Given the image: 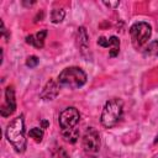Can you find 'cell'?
<instances>
[{
  "label": "cell",
  "mask_w": 158,
  "mask_h": 158,
  "mask_svg": "<svg viewBox=\"0 0 158 158\" xmlns=\"http://www.w3.org/2000/svg\"><path fill=\"white\" fill-rule=\"evenodd\" d=\"M6 138L14 146L15 151L22 153L26 149V138H25V125L23 115L15 117L6 128Z\"/></svg>",
  "instance_id": "6da1fadb"
},
{
  "label": "cell",
  "mask_w": 158,
  "mask_h": 158,
  "mask_svg": "<svg viewBox=\"0 0 158 158\" xmlns=\"http://www.w3.org/2000/svg\"><path fill=\"white\" fill-rule=\"evenodd\" d=\"M122 115H123V102L120 99L114 98L106 101L101 112L100 121L104 127L111 128L122 118Z\"/></svg>",
  "instance_id": "7a4b0ae2"
},
{
  "label": "cell",
  "mask_w": 158,
  "mask_h": 158,
  "mask_svg": "<svg viewBox=\"0 0 158 158\" xmlns=\"http://www.w3.org/2000/svg\"><path fill=\"white\" fill-rule=\"evenodd\" d=\"M58 83L59 85H63L70 89H78L86 83V74L79 67H69L63 69L59 73Z\"/></svg>",
  "instance_id": "3957f363"
},
{
  "label": "cell",
  "mask_w": 158,
  "mask_h": 158,
  "mask_svg": "<svg viewBox=\"0 0 158 158\" xmlns=\"http://www.w3.org/2000/svg\"><path fill=\"white\" fill-rule=\"evenodd\" d=\"M152 33V28L147 22H136L130 27V35L132 40V44L136 48H141L144 46Z\"/></svg>",
  "instance_id": "277c9868"
},
{
  "label": "cell",
  "mask_w": 158,
  "mask_h": 158,
  "mask_svg": "<svg viewBox=\"0 0 158 158\" xmlns=\"http://www.w3.org/2000/svg\"><path fill=\"white\" fill-rule=\"evenodd\" d=\"M81 144L84 152L90 157H96L100 149V136L94 127H88L83 135Z\"/></svg>",
  "instance_id": "5b68a950"
},
{
  "label": "cell",
  "mask_w": 158,
  "mask_h": 158,
  "mask_svg": "<svg viewBox=\"0 0 158 158\" xmlns=\"http://www.w3.org/2000/svg\"><path fill=\"white\" fill-rule=\"evenodd\" d=\"M80 114L75 107H67L59 114V126L62 130H69L75 127L79 122Z\"/></svg>",
  "instance_id": "8992f818"
},
{
  "label": "cell",
  "mask_w": 158,
  "mask_h": 158,
  "mask_svg": "<svg viewBox=\"0 0 158 158\" xmlns=\"http://www.w3.org/2000/svg\"><path fill=\"white\" fill-rule=\"evenodd\" d=\"M16 109V100H15V90L12 86H7L5 90V102L0 109L1 116L7 117L14 114Z\"/></svg>",
  "instance_id": "52a82bcc"
},
{
  "label": "cell",
  "mask_w": 158,
  "mask_h": 158,
  "mask_svg": "<svg viewBox=\"0 0 158 158\" xmlns=\"http://www.w3.org/2000/svg\"><path fill=\"white\" fill-rule=\"evenodd\" d=\"M58 93H59V85L54 80H49L43 88L41 93V98L43 100H53L58 95Z\"/></svg>",
  "instance_id": "ba28073f"
},
{
  "label": "cell",
  "mask_w": 158,
  "mask_h": 158,
  "mask_svg": "<svg viewBox=\"0 0 158 158\" xmlns=\"http://www.w3.org/2000/svg\"><path fill=\"white\" fill-rule=\"evenodd\" d=\"M47 36V30H41L35 35H30L26 37V42L28 44H32L36 48H42L44 43V38Z\"/></svg>",
  "instance_id": "9c48e42d"
},
{
  "label": "cell",
  "mask_w": 158,
  "mask_h": 158,
  "mask_svg": "<svg viewBox=\"0 0 158 158\" xmlns=\"http://www.w3.org/2000/svg\"><path fill=\"white\" fill-rule=\"evenodd\" d=\"M78 43H79V47L81 48L83 52L88 49V46H89V37H88L86 30H85L84 27H79V28H78Z\"/></svg>",
  "instance_id": "30bf717a"
},
{
  "label": "cell",
  "mask_w": 158,
  "mask_h": 158,
  "mask_svg": "<svg viewBox=\"0 0 158 158\" xmlns=\"http://www.w3.org/2000/svg\"><path fill=\"white\" fill-rule=\"evenodd\" d=\"M62 136L67 142L75 143L78 141V138H79V131L75 127L69 128V130H62Z\"/></svg>",
  "instance_id": "8fae6325"
},
{
  "label": "cell",
  "mask_w": 158,
  "mask_h": 158,
  "mask_svg": "<svg viewBox=\"0 0 158 158\" xmlns=\"http://www.w3.org/2000/svg\"><path fill=\"white\" fill-rule=\"evenodd\" d=\"M110 51H109V56L110 57H116L118 54V51H120V41L116 36H111L109 38V47Z\"/></svg>",
  "instance_id": "7c38bea8"
},
{
  "label": "cell",
  "mask_w": 158,
  "mask_h": 158,
  "mask_svg": "<svg viewBox=\"0 0 158 158\" xmlns=\"http://www.w3.org/2000/svg\"><path fill=\"white\" fill-rule=\"evenodd\" d=\"M144 56L148 57H157L158 56V40L152 41L146 48H144Z\"/></svg>",
  "instance_id": "4fadbf2b"
},
{
  "label": "cell",
  "mask_w": 158,
  "mask_h": 158,
  "mask_svg": "<svg viewBox=\"0 0 158 158\" xmlns=\"http://www.w3.org/2000/svg\"><path fill=\"white\" fill-rule=\"evenodd\" d=\"M64 16H65V11L63 9H54L51 14V20L53 23H59L63 21Z\"/></svg>",
  "instance_id": "5bb4252c"
},
{
  "label": "cell",
  "mask_w": 158,
  "mask_h": 158,
  "mask_svg": "<svg viewBox=\"0 0 158 158\" xmlns=\"http://www.w3.org/2000/svg\"><path fill=\"white\" fill-rule=\"evenodd\" d=\"M28 135H30V137L33 138L36 142H41L42 138H43V131H42L41 128H38V127L31 128L30 132H28Z\"/></svg>",
  "instance_id": "9a60e30c"
},
{
  "label": "cell",
  "mask_w": 158,
  "mask_h": 158,
  "mask_svg": "<svg viewBox=\"0 0 158 158\" xmlns=\"http://www.w3.org/2000/svg\"><path fill=\"white\" fill-rule=\"evenodd\" d=\"M51 158H69V154L67 153V151L62 147H57L53 149L52 152V157Z\"/></svg>",
  "instance_id": "2e32d148"
},
{
  "label": "cell",
  "mask_w": 158,
  "mask_h": 158,
  "mask_svg": "<svg viewBox=\"0 0 158 158\" xmlns=\"http://www.w3.org/2000/svg\"><path fill=\"white\" fill-rule=\"evenodd\" d=\"M37 64H38V58L36 56H30L26 59V65L30 67V68H35Z\"/></svg>",
  "instance_id": "e0dca14e"
},
{
  "label": "cell",
  "mask_w": 158,
  "mask_h": 158,
  "mask_svg": "<svg viewBox=\"0 0 158 158\" xmlns=\"http://www.w3.org/2000/svg\"><path fill=\"white\" fill-rule=\"evenodd\" d=\"M104 4L106 5V6H109V7H116V6H118V4H120V1H115V2H107V1H104Z\"/></svg>",
  "instance_id": "ac0fdd59"
},
{
  "label": "cell",
  "mask_w": 158,
  "mask_h": 158,
  "mask_svg": "<svg viewBox=\"0 0 158 158\" xmlns=\"http://www.w3.org/2000/svg\"><path fill=\"white\" fill-rule=\"evenodd\" d=\"M153 158H158V156H154V157H153Z\"/></svg>",
  "instance_id": "d6986e66"
}]
</instances>
